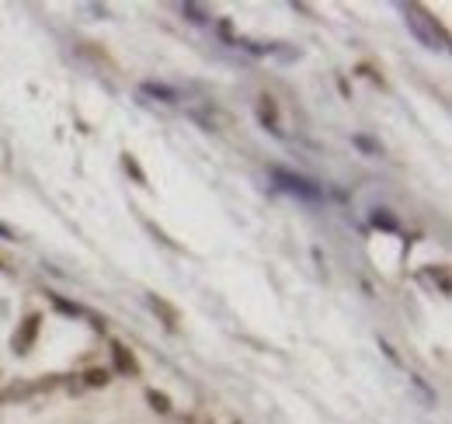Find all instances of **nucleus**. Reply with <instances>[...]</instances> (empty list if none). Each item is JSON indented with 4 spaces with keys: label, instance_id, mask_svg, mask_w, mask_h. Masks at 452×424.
<instances>
[{
    "label": "nucleus",
    "instance_id": "obj_4",
    "mask_svg": "<svg viewBox=\"0 0 452 424\" xmlns=\"http://www.w3.org/2000/svg\"><path fill=\"white\" fill-rule=\"evenodd\" d=\"M146 306L160 317V323L167 327V330H178V323H181V313H178V306L174 303H167L164 296H157V292H150L146 296Z\"/></svg>",
    "mask_w": 452,
    "mask_h": 424
},
{
    "label": "nucleus",
    "instance_id": "obj_14",
    "mask_svg": "<svg viewBox=\"0 0 452 424\" xmlns=\"http://www.w3.org/2000/svg\"><path fill=\"white\" fill-rule=\"evenodd\" d=\"M53 306H56L60 313H67V317H84V306H77V303H67V299H60V296H53Z\"/></svg>",
    "mask_w": 452,
    "mask_h": 424
},
{
    "label": "nucleus",
    "instance_id": "obj_2",
    "mask_svg": "<svg viewBox=\"0 0 452 424\" xmlns=\"http://www.w3.org/2000/svg\"><path fill=\"white\" fill-rule=\"evenodd\" d=\"M271 171V181L282 188V192H289V195H296V199H303V202H320L324 199V188L317 185V181H310V178H303V174H296V171H285V167H268Z\"/></svg>",
    "mask_w": 452,
    "mask_h": 424
},
{
    "label": "nucleus",
    "instance_id": "obj_1",
    "mask_svg": "<svg viewBox=\"0 0 452 424\" xmlns=\"http://www.w3.org/2000/svg\"><path fill=\"white\" fill-rule=\"evenodd\" d=\"M404 14H407V28L414 31V38H418L425 49H446V45H449L446 28H442L435 17H428V14H425V7L407 3V7H404Z\"/></svg>",
    "mask_w": 452,
    "mask_h": 424
},
{
    "label": "nucleus",
    "instance_id": "obj_16",
    "mask_svg": "<svg viewBox=\"0 0 452 424\" xmlns=\"http://www.w3.org/2000/svg\"><path fill=\"white\" fill-rule=\"evenodd\" d=\"M379 348H383V351H386V358H390V362H393V365H400V358H397V351H393V348H390V341H383V337H379Z\"/></svg>",
    "mask_w": 452,
    "mask_h": 424
},
{
    "label": "nucleus",
    "instance_id": "obj_13",
    "mask_svg": "<svg viewBox=\"0 0 452 424\" xmlns=\"http://www.w3.org/2000/svg\"><path fill=\"white\" fill-rule=\"evenodd\" d=\"M352 146H359L365 157H383V146L376 143V139H369V136H362V132H355L352 136Z\"/></svg>",
    "mask_w": 452,
    "mask_h": 424
},
{
    "label": "nucleus",
    "instance_id": "obj_17",
    "mask_svg": "<svg viewBox=\"0 0 452 424\" xmlns=\"http://www.w3.org/2000/svg\"><path fill=\"white\" fill-rule=\"evenodd\" d=\"M0 236H4V240H14V229H7V226L0 222Z\"/></svg>",
    "mask_w": 452,
    "mask_h": 424
},
{
    "label": "nucleus",
    "instance_id": "obj_15",
    "mask_svg": "<svg viewBox=\"0 0 452 424\" xmlns=\"http://www.w3.org/2000/svg\"><path fill=\"white\" fill-rule=\"evenodd\" d=\"M432 278H439V289H442V292H449V278H446V264H435V268H432Z\"/></svg>",
    "mask_w": 452,
    "mask_h": 424
},
{
    "label": "nucleus",
    "instance_id": "obj_6",
    "mask_svg": "<svg viewBox=\"0 0 452 424\" xmlns=\"http://www.w3.org/2000/svg\"><path fill=\"white\" fill-rule=\"evenodd\" d=\"M258 118H261V125L275 132V136H282V125H278V105H275V98L268 94H261L258 98Z\"/></svg>",
    "mask_w": 452,
    "mask_h": 424
},
{
    "label": "nucleus",
    "instance_id": "obj_3",
    "mask_svg": "<svg viewBox=\"0 0 452 424\" xmlns=\"http://www.w3.org/2000/svg\"><path fill=\"white\" fill-rule=\"evenodd\" d=\"M39 330H42V313H32V317H25V323L14 330V355H28L32 351V344H35V337H39Z\"/></svg>",
    "mask_w": 452,
    "mask_h": 424
},
{
    "label": "nucleus",
    "instance_id": "obj_18",
    "mask_svg": "<svg viewBox=\"0 0 452 424\" xmlns=\"http://www.w3.org/2000/svg\"><path fill=\"white\" fill-rule=\"evenodd\" d=\"M184 424H212V421H209V418H188Z\"/></svg>",
    "mask_w": 452,
    "mask_h": 424
},
{
    "label": "nucleus",
    "instance_id": "obj_12",
    "mask_svg": "<svg viewBox=\"0 0 452 424\" xmlns=\"http://www.w3.org/2000/svg\"><path fill=\"white\" fill-rule=\"evenodd\" d=\"M181 14L188 17V21H195V24H205L212 14H209V7H202V3H181Z\"/></svg>",
    "mask_w": 452,
    "mask_h": 424
},
{
    "label": "nucleus",
    "instance_id": "obj_10",
    "mask_svg": "<svg viewBox=\"0 0 452 424\" xmlns=\"http://www.w3.org/2000/svg\"><path fill=\"white\" fill-rule=\"evenodd\" d=\"M122 167H125V174H132V181H136V185H143V188H146V171L139 167L136 153H129V150H125V153H122Z\"/></svg>",
    "mask_w": 452,
    "mask_h": 424
},
{
    "label": "nucleus",
    "instance_id": "obj_7",
    "mask_svg": "<svg viewBox=\"0 0 452 424\" xmlns=\"http://www.w3.org/2000/svg\"><path fill=\"white\" fill-rule=\"evenodd\" d=\"M143 94H146V98H157V101H164V105H178L181 101V94L174 87L157 84V80H143Z\"/></svg>",
    "mask_w": 452,
    "mask_h": 424
},
{
    "label": "nucleus",
    "instance_id": "obj_11",
    "mask_svg": "<svg viewBox=\"0 0 452 424\" xmlns=\"http://www.w3.org/2000/svg\"><path fill=\"white\" fill-rule=\"evenodd\" d=\"M111 383V369H88L84 372V386H90V390H104Z\"/></svg>",
    "mask_w": 452,
    "mask_h": 424
},
{
    "label": "nucleus",
    "instance_id": "obj_9",
    "mask_svg": "<svg viewBox=\"0 0 452 424\" xmlns=\"http://www.w3.org/2000/svg\"><path fill=\"white\" fill-rule=\"evenodd\" d=\"M146 404H150V411H157V414H171V411H174V404H171V397H167L164 390H146Z\"/></svg>",
    "mask_w": 452,
    "mask_h": 424
},
{
    "label": "nucleus",
    "instance_id": "obj_5",
    "mask_svg": "<svg viewBox=\"0 0 452 424\" xmlns=\"http://www.w3.org/2000/svg\"><path fill=\"white\" fill-rule=\"evenodd\" d=\"M111 358H115V372H122V376H139V362H136V355H132L122 341H111Z\"/></svg>",
    "mask_w": 452,
    "mask_h": 424
},
{
    "label": "nucleus",
    "instance_id": "obj_8",
    "mask_svg": "<svg viewBox=\"0 0 452 424\" xmlns=\"http://www.w3.org/2000/svg\"><path fill=\"white\" fill-rule=\"evenodd\" d=\"M369 222H372L376 229H383V233H397V229H400L397 215H393L390 209H372V215H369Z\"/></svg>",
    "mask_w": 452,
    "mask_h": 424
}]
</instances>
